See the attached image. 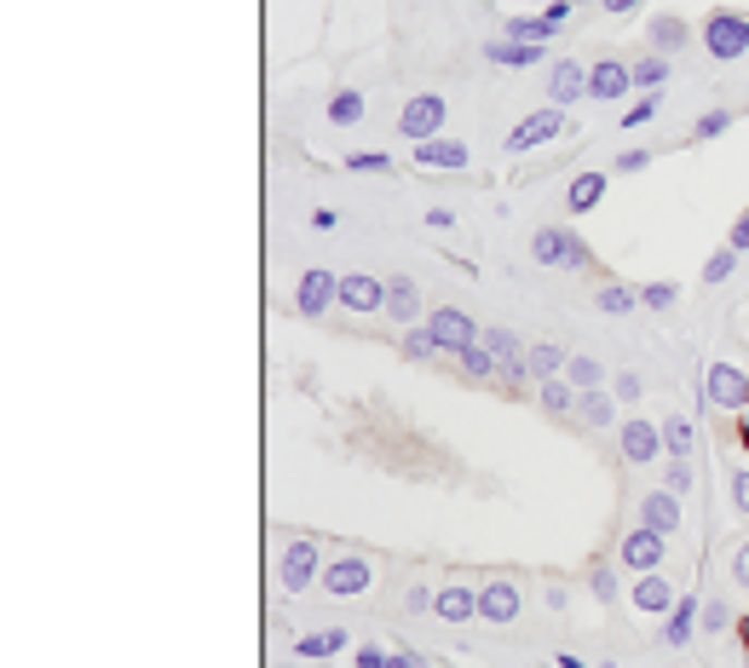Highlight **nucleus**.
<instances>
[{"label":"nucleus","instance_id":"nucleus-12","mask_svg":"<svg viewBox=\"0 0 749 668\" xmlns=\"http://www.w3.org/2000/svg\"><path fill=\"white\" fill-rule=\"evenodd\" d=\"M629 87H635V70L623 64V58H594L589 64V98L594 105H617Z\"/></svg>","mask_w":749,"mask_h":668},{"label":"nucleus","instance_id":"nucleus-23","mask_svg":"<svg viewBox=\"0 0 749 668\" xmlns=\"http://www.w3.org/2000/svg\"><path fill=\"white\" fill-rule=\"evenodd\" d=\"M502 35H508V40H531V47H548V40L559 35V24H548L542 12H514Z\"/></svg>","mask_w":749,"mask_h":668},{"label":"nucleus","instance_id":"nucleus-19","mask_svg":"<svg viewBox=\"0 0 749 668\" xmlns=\"http://www.w3.org/2000/svg\"><path fill=\"white\" fill-rule=\"evenodd\" d=\"M640 524L645 531H657V536H675L680 531V496L675 490H652L640 501Z\"/></svg>","mask_w":749,"mask_h":668},{"label":"nucleus","instance_id":"nucleus-57","mask_svg":"<svg viewBox=\"0 0 749 668\" xmlns=\"http://www.w3.org/2000/svg\"><path fill=\"white\" fill-rule=\"evenodd\" d=\"M600 7H605V12H635L640 0H600Z\"/></svg>","mask_w":749,"mask_h":668},{"label":"nucleus","instance_id":"nucleus-20","mask_svg":"<svg viewBox=\"0 0 749 668\" xmlns=\"http://www.w3.org/2000/svg\"><path fill=\"white\" fill-rule=\"evenodd\" d=\"M387 312H392V323H403V329H410V323L421 317V289H415V277H387Z\"/></svg>","mask_w":749,"mask_h":668},{"label":"nucleus","instance_id":"nucleus-55","mask_svg":"<svg viewBox=\"0 0 749 668\" xmlns=\"http://www.w3.org/2000/svg\"><path fill=\"white\" fill-rule=\"evenodd\" d=\"M335 226H340L335 208H317V214H312V231H335Z\"/></svg>","mask_w":749,"mask_h":668},{"label":"nucleus","instance_id":"nucleus-50","mask_svg":"<svg viewBox=\"0 0 749 668\" xmlns=\"http://www.w3.org/2000/svg\"><path fill=\"white\" fill-rule=\"evenodd\" d=\"M645 161H652V150H623V156H617V173H640Z\"/></svg>","mask_w":749,"mask_h":668},{"label":"nucleus","instance_id":"nucleus-4","mask_svg":"<svg viewBox=\"0 0 749 668\" xmlns=\"http://www.w3.org/2000/svg\"><path fill=\"white\" fill-rule=\"evenodd\" d=\"M444 116H450V105H444L438 93H415L410 105L398 110V133L410 138V145H427V138L444 133Z\"/></svg>","mask_w":749,"mask_h":668},{"label":"nucleus","instance_id":"nucleus-16","mask_svg":"<svg viewBox=\"0 0 749 668\" xmlns=\"http://www.w3.org/2000/svg\"><path fill=\"white\" fill-rule=\"evenodd\" d=\"M635 611H645V617H669L675 611V582L669 576H663V571H645V576H635Z\"/></svg>","mask_w":749,"mask_h":668},{"label":"nucleus","instance_id":"nucleus-42","mask_svg":"<svg viewBox=\"0 0 749 668\" xmlns=\"http://www.w3.org/2000/svg\"><path fill=\"white\" fill-rule=\"evenodd\" d=\"M347 173H392V156L387 150H358V156H347Z\"/></svg>","mask_w":749,"mask_h":668},{"label":"nucleus","instance_id":"nucleus-13","mask_svg":"<svg viewBox=\"0 0 749 668\" xmlns=\"http://www.w3.org/2000/svg\"><path fill=\"white\" fill-rule=\"evenodd\" d=\"M410 156H415V168H427V173H461L473 161V150L461 145V138H444V133L427 138V145H415Z\"/></svg>","mask_w":749,"mask_h":668},{"label":"nucleus","instance_id":"nucleus-27","mask_svg":"<svg viewBox=\"0 0 749 668\" xmlns=\"http://www.w3.org/2000/svg\"><path fill=\"white\" fill-rule=\"evenodd\" d=\"M692 444H698V427L686 415L663 421V456H669V461H692Z\"/></svg>","mask_w":749,"mask_h":668},{"label":"nucleus","instance_id":"nucleus-15","mask_svg":"<svg viewBox=\"0 0 749 668\" xmlns=\"http://www.w3.org/2000/svg\"><path fill=\"white\" fill-rule=\"evenodd\" d=\"M519 611H524V599H519L514 582H484V588H479V617L484 622L508 629V622H519Z\"/></svg>","mask_w":749,"mask_h":668},{"label":"nucleus","instance_id":"nucleus-17","mask_svg":"<svg viewBox=\"0 0 749 668\" xmlns=\"http://www.w3.org/2000/svg\"><path fill=\"white\" fill-rule=\"evenodd\" d=\"M577 98H589V64H577V58H559L554 75H548V105H577Z\"/></svg>","mask_w":749,"mask_h":668},{"label":"nucleus","instance_id":"nucleus-56","mask_svg":"<svg viewBox=\"0 0 749 668\" xmlns=\"http://www.w3.org/2000/svg\"><path fill=\"white\" fill-rule=\"evenodd\" d=\"M427 226H433V231H450L456 214H450V208H427Z\"/></svg>","mask_w":749,"mask_h":668},{"label":"nucleus","instance_id":"nucleus-2","mask_svg":"<svg viewBox=\"0 0 749 668\" xmlns=\"http://www.w3.org/2000/svg\"><path fill=\"white\" fill-rule=\"evenodd\" d=\"M277 582H282V588H289V594H306L312 582H323V554H317V542H312V536H294V542H282Z\"/></svg>","mask_w":749,"mask_h":668},{"label":"nucleus","instance_id":"nucleus-32","mask_svg":"<svg viewBox=\"0 0 749 668\" xmlns=\"http://www.w3.org/2000/svg\"><path fill=\"white\" fill-rule=\"evenodd\" d=\"M594 306H600L605 317H629V312L640 306V289H623V282H605V289L594 294Z\"/></svg>","mask_w":749,"mask_h":668},{"label":"nucleus","instance_id":"nucleus-38","mask_svg":"<svg viewBox=\"0 0 749 668\" xmlns=\"http://www.w3.org/2000/svg\"><path fill=\"white\" fill-rule=\"evenodd\" d=\"M698 629H703V634H726V629H733V605H726V599H703Z\"/></svg>","mask_w":749,"mask_h":668},{"label":"nucleus","instance_id":"nucleus-45","mask_svg":"<svg viewBox=\"0 0 749 668\" xmlns=\"http://www.w3.org/2000/svg\"><path fill=\"white\" fill-rule=\"evenodd\" d=\"M698 484V473H692V461H669V484L663 490H675V496H686Z\"/></svg>","mask_w":749,"mask_h":668},{"label":"nucleus","instance_id":"nucleus-39","mask_svg":"<svg viewBox=\"0 0 749 668\" xmlns=\"http://www.w3.org/2000/svg\"><path fill=\"white\" fill-rule=\"evenodd\" d=\"M675 300H680L675 282H645V289H640V306H645V312H669Z\"/></svg>","mask_w":749,"mask_h":668},{"label":"nucleus","instance_id":"nucleus-3","mask_svg":"<svg viewBox=\"0 0 749 668\" xmlns=\"http://www.w3.org/2000/svg\"><path fill=\"white\" fill-rule=\"evenodd\" d=\"M703 47H710L715 64H733V58L749 52V17L744 12H710V24H703Z\"/></svg>","mask_w":749,"mask_h":668},{"label":"nucleus","instance_id":"nucleus-52","mask_svg":"<svg viewBox=\"0 0 749 668\" xmlns=\"http://www.w3.org/2000/svg\"><path fill=\"white\" fill-rule=\"evenodd\" d=\"M433 588H410V594H403V605H410V611H433Z\"/></svg>","mask_w":749,"mask_h":668},{"label":"nucleus","instance_id":"nucleus-21","mask_svg":"<svg viewBox=\"0 0 749 668\" xmlns=\"http://www.w3.org/2000/svg\"><path fill=\"white\" fill-rule=\"evenodd\" d=\"M433 617L438 622H473L479 617V588H438V599H433Z\"/></svg>","mask_w":749,"mask_h":668},{"label":"nucleus","instance_id":"nucleus-47","mask_svg":"<svg viewBox=\"0 0 749 668\" xmlns=\"http://www.w3.org/2000/svg\"><path fill=\"white\" fill-rule=\"evenodd\" d=\"M726 248H733V254H749V208L733 219V231H726Z\"/></svg>","mask_w":749,"mask_h":668},{"label":"nucleus","instance_id":"nucleus-46","mask_svg":"<svg viewBox=\"0 0 749 668\" xmlns=\"http://www.w3.org/2000/svg\"><path fill=\"white\" fill-rule=\"evenodd\" d=\"M640 392H645L640 375H617V380H612V398H617V403H635Z\"/></svg>","mask_w":749,"mask_h":668},{"label":"nucleus","instance_id":"nucleus-26","mask_svg":"<svg viewBox=\"0 0 749 668\" xmlns=\"http://www.w3.org/2000/svg\"><path fill=\"white\" fill-rule=\"evenodd\" d=\"M577 421H582V427H612V421H617V398L612 392H577Z\"/></svg>","mask_w":749,"mask_h":668},{"label":"nucleus","instance_id":"nucleus-8","mask_svg":"<svg viewBox=\"0 0 749 668\" xmlns=\"http://www.w3.org/2000/svg\"><path fill=\"white\" fill-rule=\"evenodd\" d=\"M335 300H340V277L335 271H323V266L300 271V289H294V312L300 317H323Z\"/></svg>","mask_w":749,"mask_h":668},{"label":"nucleus","instance_id":"nucleus-34","mask_svg":"<svg viewBox=\"0 0 749 668\" xmlns=\"http://www.w3.org/2000/svg\"><path fill=\"white\" fill-rule=\"evenodd\" d=\"M335 652H347V634H340V629H323V634H300L294 640V657H335Z\"/></svg>","mask_w":749,"mask_h":668},{"label":"nucleus","instance_id":"nucleus-11","mask_svg":"<svg viewBox=\"0 0 749 668\" xmlns=\"http://www.w3.org/2000/svg\"><path fill=\"white\" fill-rule=\"evenodd\" d=\"M657 456H663V421H640V415L623 421V461L652 467Z\"/></svg>","mask_w":749,"mask_h":668},{"label":"nucleus","instance_id":"nucleus-59","mask_svg":"<svg viewBox=\"0 0 749 668\" xmlns=\"http://www.w3.org/2000/svg\"><path fill=\"white\" fill-rule=\"evenodd\" d=\"M277 668H306V663H277Z\"/></svg>","mask_w":749,"mask_h":668},{"label":"nucleus","instance_id":"nucleus-7","mask_svg":"<svg viewBox=\"0 0 749 668\" xmlns=\"http://www.w3.org/2000/svg\"><path fill=\"white\" fill-rule=\"evenodd\" d=\"M427 329H433V340H438V352H450V357H461V352H468L473 340L484 335V329H479V323H473L468 312H461V306H438V312L427 317Z\"/></svg>","mask_w":749,"mask_h":668},{"label":"nucleus","instance_id":"nucleus-28","mask_svg":"<svg viewBox=\"0 0 749 668\" xmlns=\"http://www.w3.org/2000/svg\"><path fill=\"white\" fill-rule=\"evenodd\" d=\"M456 363H461V375H468V380H502V357L484 347V340H473V347L461 352Z\"/></svg>","mask_w":749,"mask_h":668},{"label":"nucleus","instance_id":"nucleus-44","mask_svg":"<svg viewBox=\"0 0 749 668\" xmlns=\"http://www.w3.org/2000/svg\"><path fill=\"white\" fill-rule=\"evenodd\" d=\"M589 588H594V599H605V605H612V599H617V571H612V564H594Z\"/></svg>","mask_w":749,"mask_h":668},{"label":"nucleus","instance_id":"nucleus-14","mask_svg":"<svg viewBox=\"0 0 749 668\" xmlns=\"http://www.w3.org/2000/svg\"><path fill=\"white\" fill-rule=\"evenodd\" d=\"M340 306L347 312H387V282L370 271H347L340 277Z\"/></svg>","mask_w":749,"mask_h":668},{"label":"nucleus","instance_id":"nucleus-49","mask_svg":"<svg viewBox=\"0 0 749 668\" xmlns=\"http://www.w3.org/2000/svg\"><path fill=\"white\" fill-rule=\"evenodd\" d=\"M733 501H738V513H749V461L733 473Z\"/></svg>","mask_w":749,"mask_h":668},{"label":"nucleus","instance_id":"nucleus-48","mask_svg":"<svg viewBox=\"0 0 749 668\" xmlns=\"http://www.w3.org/2000/svg\"><path fill=\"white\" fill-rule=\"evenodd\" d=\"M542 17H548V24H571V17H577V0H548V12H542Z\"/></svg>","mask_w":749,"mask_h":668},{"label":"nucleus","instance_id":"nucleus-40","mask_svg":"<svg viewBox=\"0 0 749 668\" xmlns=\"http://www.w3.org/2000/svg\"><path fill=\"white\" fill-rule=\"evenodd\" d=\"M726 127H733V110H703V116L692 121V138L703 145V138H721Z\"/></svg>","mask_w":749,"mask_h":668},{"label":"nucleus","instance_id":"nucleus-53","mask_svg":"<svg viewBox=\"0 0 749 668\" xmlns=\"http://www.w3.org/2000/svg\"><path fill=\"white\" fill-rule=\"evenodd\" d=\"M733 576H738V588H749V542L733 554Z\"/></svg>","mask_w":749,"mask_h":668},{"label":"nucleus","instance_id":"nucleus-51","mask_svg":"<svg viewBox=\"0 0 749 668\" xmlns=\"http://www.w3.org/2000/svg\"><path fill=\"white\" fill-rule=\"evenodd\" d=\"M352 663H358V668H387V652H380V645H358Z\"/></svg>","mask_w":749,"mask_h":668},{"label":"nucleus","instance_id":"nucleus-25","mask_svg":"<svg viewBox=\"0 0 749 668\" xmlns=\"http://www.w3.org/2000/svg\"><path fill=\"white\" fill-rule=\"evenodd\" d=\"M524 363H531V380H554V375H565V363H571V352L554 347V340H536V347L524 352Z\"/></svg>","mask_w":749,"mask_h":668},{"label":"nucleus","instance_id":"nucleus-58","mask_svg":"<svg viewBox=\"0 0 749 668\" xmlns=\"http://www.w3.org/2000/svg\"><path fill=\"white\" fill-rule=\"evenodd\" d=\"M559 668H589V657H577V652H571V657H559Z\"/></svg>","mask_w":749,"mask_h":668},{"label":"nucleus","instance_id":"nucleus-36","mask_svg":"<svg viewBox=\"0 0 749 668\" xmlns=\"http://www.w3.org/2000/svg\"><path fill=\"white\" fill-rule=\"evenodd\" d=\"M629 70H635L640 93H663V81H669V58L657 52V58H640V64H629Z\"/></svg>","mask_w":749,"mask_h":668},{"label":"nucleus","instance_id":"nucleus-18","mask_svg":"<svg viewBox=\"0 0 749 668\" xmlns=\"http://www.w3.org/2000/svg\"><path fill=\"white\" fill-rule=\"evenodd\" d=\"M542 52H548V47H531V40H508V35H491V40H484V58H491V64H502V70H531V64H542Z\"/></svg>","mask_w":749,"mask_h":668},{"label":"nucleus","instance_id":"nucleus-1","mask_svg":"<svg viewBox=\"0 0 749 668\" xmlns=\"http://www.w3.org/2000/svg\"><path fill=\"white\" fill-rule=\"evenodd\" d=\"M531 254H536V266H554V271H589L594 266L589 242H582L577 231H565V226H542L531 236Z\"/></svg>","mask_w":749,"mask_h":668},{"label":"nucleus","instance_id":"nucleus-9","mask_svg":"<svg viewBox=\"0 0 749 668\" xmlns=\"http://www.w3.org/2000/svg\"><path fill=\"white\" fill-rule=\"evenodd\" d=\"M663 559H669V536L645 531V524H635V531L623 536V564H629L635 576H645V571H663Z\"/></svg>","mask_w":749,"mask_h":668},{"label":"nucleus","instance_id":"nucleus-22","mask_svg":"<svg viewBox=\"0 0 749 668\" xmlns=\"http://www.w3.org/2000/svg\"><path fill=\"white\" fill-rule=\"evenodd\" d=\"M698 611H703V599H698V594H680L675 611H669V622H663V640H669V645H686V640L698 634Z\"/></svg>","mask_w":749,"mask_h":668},{"label":"nucleus","instance_id":"nucleus-10","mask_svg":"<svg viewBox=\"0 0 749 668\" xmlns=\"http://www.w3.org/2000/svg\"><path fill=\"white\" fill-rule=\"evenodd\" d=\"M554 133H565V110L559 105H542L536 116H524L519 127L508 133V150L514 156H524V150H536V145H548Z\"/></svg>","mask_w":749,"mask_h":668},{"label":"nucleus","instance_id":"nucleus-35","mask_svg":"<svg viewBox=\"0 0 749 668\" xmlns=\"http://www.w3.org/2000/svg\"><path fill=\"white\" fill-rule=\"evenodd\" d=\"M329 121H335V127H358V121H363V93L358 87H340L329 98Z\"/></svg>","mask_w":749,"mask_h":668},{"label":"nucleus","instance_id":"nucleus-5","mask_svg":"<svg viewBox=\"0 0 749 668\" xmlns=\"http://www.w3.org/2000/svg\"><path fill=\"white\" fill-rule=\"evenodd\" d=\"M703 398H710V410H744L749 375L738 369V363H710V369H703Z\"/></svg>","mask_w":749,"mask_h":668},{"label":"nucleus","instance_id":"nucleus-24","mask_svg":"<svg viewBox=\"0 0 749 668\" xmlns=\"http://www.w3.org/2000/svg\"><path fill=\"white\" fill-rule=\"evenodd\" d=\"M605 185H612L605 173H577L571 185H565V208H571V214H589V208H600Z\"/></svg>","mask_w":749,"mask_h":668},{"label":"nucleus","instance_id":"nucleus-41","mask_svg":"<svg viewBox=\"0 0 749 668\" xmlns=\"http://www.w3.org/2000/svg\"><path fill=\"white\" fill-rule=\"evenodd\" d=\"M657 105H663V93H640L629 110H623V127H645V121L657 116Z\"/></svg>","mask_w":749,"mask_h":668},{"label":"nucleus","instance_id":"nucleus-37","mask_svg":"<svg viewBox=\"0 0 749 668\" xmlns=\"http://www.w3.org/2000/svg\"><path fill=\"white\" fill-rule=\"evenodd\" d=\"M479 340H484V347H491V352H496L502 363H519L524 352H531V347H524V340H519L514 329H484Z\"/></svg>","mask_w":749,"mask_h":668},{"label":"nucleus","instance_id":"nucleus-43","mask_svg":"<svg viewBox=\"0 0 749 668\" xmlns=\"http://www.w3.org/2000/svg\"><path fill=\"white\" fill-rule=\"evenodd\" d=\"M733 271H738V254H733V248H721V254L703 259V282H710V289H715V282H726Z\"/></svg>","mask_w":749,"mask_h":668},{"label":"nucleus","instance_id":"nucleus-54","mask_svg":"<svg viewBox=\"0 0 749 668\" xmlns=\"http://www.w3.org/2000/svg\"><path fill=\"white\" fill-rule=\"evenodd\" d=\"M387 668H427V657H421V652H392Z\"/></svg>","mask_w":749,"mask_h":668},{"label":"nucleus","instance_id":"nucleus-33","mask_svg":"<svg viewBox=\"0 0 749 668\" xmlns=\"http://www.w3.org/2000/svg\"><path fill=\"white\" fill-rule=\"evenodd\" d=\"M565 380H571L577 392H594L600 380H605V369H600V357H589V352H571V363H565Z\"/></svg>","mask_w":749,"mask_h":668},{"label":"nucleus","instance_id":"nucleus-30","mask_svg":"<svg viewBox=\"0 0 749 668\" xmlns=\"http://www.w3.org/2000/svg\"><path fill=\"white\" fill-rule=\"evenodd\" d=\"M536 398H542V410L548 415H577V387L565 375H554V380H542L536 387Z\"/></svg>","mask_w":749,"mask_h":668},{"label":"nucleus","instance_id":"nucleus-29","mask_svg":"<svg viewBox=\"0 0 749 668\" xmlns=\"http://www.w3.org/2000/svg\"><path fill=\"white\" fill-rule=\"evenodd\" d=\"M686 40H692V29H686V17H675V12H663V17H652V47L669 58V52H680Z\"/></svg>","mask_w":749,"mask_h":668},{"label":"nucleus","instance_id":"nucleus-31","mask_svg":"<svg viewBox=\"0 0 749 668\" xmlns=\"http://www.w3.org/2000/svg\"><path fill=\"white\" fill-rule=\"evenodd\" d=\"M403 357H410V363H438L444 357L427 323H410V329H403Z\"/></svg>","mask_w":749,"mask_h":668},{"label":"nucleus","instance_id":"nucleus-6","mask_svg":"<svg viewBox=\"0 0 749 668\" xmlns=\"http://www.w3.org/2000/svg\"><path fill=\"white\" fill-rule=\"evenodd\" d=\"M370 582H375V564L363 554H340L335 564H323V594H335V599H358Z\"/></svg>","mask_w":749,"mask_h":668}]
</instances>
